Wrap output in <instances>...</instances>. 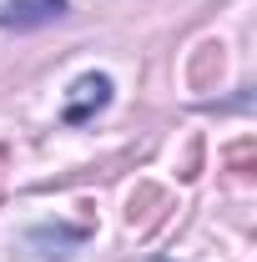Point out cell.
<instances>
[{"label":"cell","mask_w":257,"mask_h":262,"mask_svg":"<svg viewBox=\"0 0 257 262\" xmlns=\"http://www.w3.org/2000/svg\"><path fill=\"white\" fill-rule=\"evenodd\" d=\"M71 0H5L0 5V31H40L51 20H61Z\"/></svg>","instance_id":"obj_1"},{"label":"cell","mask_w":257,"mask_h":262,"mask_svg":"<svg viewBox=\"0 0 257 262\" xmlns=\"http://www.w3.org/2000/svg\"><path fill=\"white\" fill-rule=\"evenodd\" d=\"M106 101H111V76H101V71L81 76V81L71 86V101H66V121H71V126L91 121V116H96Z\"/></svg>","instance_id":"obj_2"},{"label":"cell","mask_w":257,"mask_h":262,"mask_svg":"<svg viewBox=\"0 0 257 262\" xmlns=\"http://www.w3.org/2000/svg\"><path fill=\"white\" fill-rule=\"evenodd\" d=\"M157 262H166V257H157Z\"/></svg>","instance_id":"obj_3"}]
</instances>
